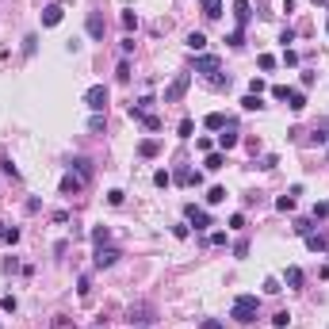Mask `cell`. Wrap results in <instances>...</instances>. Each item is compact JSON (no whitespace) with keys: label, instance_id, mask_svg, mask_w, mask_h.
Here are the masks:
<instances>
[{"label":"cell","instance_id":"cell-1","mask_svg":"<svg viewBox=\"0 0 329 329\" xmlns=\"http://www.w3.org/2000/svg\"><path fill=\"white\" fill-rule=\"evenodd\" d=\"M257 314H260V299H257V295H237L234 306H230V318L241 321V325L257 321Z\"/></svg>","mask_w":329,"mask_h":329},{"label":"cell","instance_id":"cell-2","mask_svg":"<svg viewBox=\"0 0 329 329\" xmlns=\"http://www.w3.org/2000/svg\"><path fill=\"white\" fill-rule=\"evenodd\" d=\"M188 88H191V73H176V77L169 80V88H164V104H180Z\"/></svg>","mask_w":329,"mask_h":329},{"label":"cell","instance_id":"cell-3","mask_svg":"<svg viewBox=\"0 0 329 329\" xmlns=\"http://www.w3.org/2000/svg\"><path fill=\"white\" fill-rule=\"evenodd\" d=\"M85 104H88V111H92V115H104L107 111V85H92L85 92Z\"/></svg>","mask_w":329,"mask_h":329},{"label":"cell","instance_id":"cell-4","mask_svg":"<svg viewBox=\"0 0 329 329\" xmlns=\"http://www.w3.org/2000/svg\"><path fill=\"white\" fill-rule=\"evenodd\" d=\"M119 257H122V253L115 249V245H96L92 264H96V268H111V264H119Z\"/></svg>","mask_w":329,"mask_h":329},{"label":"cell","instance_id":"cell-5","mask_svg":"<svg viewBox=\"0 0 329 329\" xmlns=\"http://www.w3.org/2000/svg\"><path fill=\"white\" fill-rule=\"evenodd\" d=\"M184 215H188V222L195 226V230H207V226H215V222H211V215H207V211H199L195 203H188V207H184Z\"/></svg>","mask_w":329,"mask_h":329},{"label":"cell","instance_id":"cell-6","mask_svg":"<svg viewBox=\"0 0 329 329\" xmlns=\"http://www.w3.org/2000/svg\"><path fill=\"white\" fill-rule=\"evenodd\" d=\"M173 184H180V188H191V184H203V173H191L188 164H180L173 173Z\"/></svg>","mask_w":329,"mask_h":329},{"label":"cell","instance_id":"cell-7","mask_svg":"<svg viewBox=\"0 0 329 329\" xmlns=\"http://www.w3.org/2000/svg\"><path fill=\"white\" fill-rule=\"evenodd\" d=\"M237 142H241V134H237V127H234V122H226V127H222V134H218V149L226 153V149H234Z\"/></svg>","mask_w":329,"mask_h":329},{"label":"cell","instance_id":"cell-8","mask_svg":"<svg viewBox=\"0 0 329 329\" xmlns=\"http://www.w3.org/2000/svg\"><path fill=\"white\" fill-rule=\"evenodd\" d=\"M218 69H222V61H218L215 54H199V58H195V73H207V77H215Z\"/></svg>","mask_w":329,"mask_h":329},{"label":"cell","instance_id":"cell-9","mask_svg":"<svg viewBox=\"0 0 329 329\" xmlns=\"http://www.w3.org/2000/svg\"><path fill=\"white\" fill-rule=\"evenodd\" d=\"M234 19H237V31H245L253 19V4L249 0H234Z\"/></svg>","mask_w":329,"mask_h":329},{"label":"cell","instance_id":"cell-10","mask_svg":"<svg viewBox=\"0 0 329 329\" xmlns=\"http://www.w3.org/2000/svg\"><path fill=\"white\" fill-rule=\"evenodd\" d=\"M130 119L142 122L146 130H161V119H157V115H149V111H142V107H130Z\"/></svg>","mask_w":329,"mask_h":329},{"label":"cell","instance_id":"cell-11","mask_svg":"<svg viewBox=\"0 0 329 329\" xmlns=\"http://www.w3.org/2000/svg\"><path fill=\"white\" fill-rule=\"evenodd\" d=\"M61 16H65V8H61V4H46V8H43V27H58Z\"/></svg>","mask_w":329,"mask_h":329},{"label":"cell","instance_id":"cell-12","mask_svg":"<svg viewBox=\"0 0 329 329\" xmlns=\"http://www.w3.org/2000/svg\"><path fill=\"white\" fill-rule=\"evenodd\" d=\"M88 35L92 38H104V12H88Z\"/></svg>","mask_w":329,"mask_h":329},{"label":"cell","instance_id":"cell-13","mask_svg":"<svg viewBox=\"0 0 329 329\" xmlns=\"http://www.w3.org/2000/svg\"><path fill=\"white\" fill-rule=\"evenodd\" d=\"M85 188V180H80V176H61V195H77V191Z\"/></svg>","mask_w":329,"mask_h":329},{"label":"cell","instance_id":"cell-14","mask_svg":"<svg viewBox=\"0 0 329 329\" xmlns=\"http://www.w3.org/2000/svg\"><path fill=\"white\" fill-rule=\"evenodd\" d=\"M306 249H310V253H325L329 249V237L325 234H306Z\"/></svg>","mask_w":329,"mask_h":329},{"label":"cell","instance_id":"cell-15","mask_svg":"<svg viewBox=\"0 0 329 329\" xmlns=\"http://www.w3.org/2000/svg\"><path fill=\"white\" fill-rule=\"evenodd\" d=\"M287 107H291L295 115L306 111V96H303V92H295V88H287Z\"/></svg>","mask_w":329,"mask_h":329},{"label":"cell","instance_id":"cell-16","mask_svg":"<svg viewBox=\"0 0 329 329\" xmlns=\"http://www.w3.org/2000/svg\"><path fill=\"white\" fill-rule=\"evenodd\" d=\"M69 169H77V173H80V180H88V176H92V161H88V157H73V161H69Z\"/></svg>","mask_w":329,"mask_h":329},{"label":"cell","instance_id":"cell-17","mask_svg":"<svg viewBox=\"0 0 329 329\" xmlns=\"http://www.w3.org/2000/svg\"><path fill=\"white\" fill-rule=\"evenodd\" d=\"M211 169V173H218V169H226V153H218V149H211L207 153V161H203Z\"/></svg>","mask_w":329,"mask_h":329},{"label":"cell","instance_id":"cell-18","mask_svg":"<svg viewBox=\"0 0 329 329\" xmlns=\"http://www.w3.org/2000/svg\"><path fill=\"white\" fill-rule=\"evenodd\" d=\"M138 153H142V157H157V153H161V142H157V138L138 142Z\"/></svg>","mask_w":329,"mask_h":329},{"label":"cell","instance_id":"cell-19","mask_svg":"<svg viewBox=\"0 0 329 329\" xmlns=\"http://www.w3.org/2000/svg\"><path fill=\"white\" fill-rule=\"evenodd\" d=\"M226 122H230V119H226V115H222V111H211V115H207V119H203V127H207V130H222V127H226Z\"/></svg>","mask_w":329,"mask_h":329},{"label":"cell","instance_id":"cell-20","mask_svg":"<svg viewBox=\"0 0 329 329\" xmlns=\"http://www.w3.org/2000/svg\"><path fill=\"white\" fill-rule=\"evenodd\" d=\"M283 279H287V287H291V291H299V287H303V268H295V264H291Z\"/></svg>","mask_w":329,"mask_h":329},{"label":"cell","instance_id":"cell-21","mask_svg":"<svg viewBox=\"0 0 329 329\" xmlns=\"http://www.w3.org/2000/svg\"><path fill=\"white\" fill-rule=\"evenodd\" d=\"M203 16L218 19V16H222V0H203Z\"/></svg>","mask_w":329,"mask_h":329},{"label":"cell","instance_id":"cell-22","mask_svg":"<svg viewBox=\"0 0 329 329\" xmlns=\"http://www.w3.org/2000/svg\"><path fill=\"white\" fill-rule=\"evenodd\" d=\"M241 107H245V111H264V100H260L257 92H249V96L241 100Z\"/></svg>","mask_w":329,"mask_h":329},{"label":"cell","instance_id":"cell-23","mask_svg":"<svg viewBox=\"0 0 329 329\" xmlns=\"http://www.w3.org/2000/svg\"><path fill=\"white\" fill-rule=\"evenodd\" d=\"M203 46H207V35H203V31H191L188 35V50H203Z\"/></svg>","mask_w":329,"mask_h":329},{"label":"cell","instance_id":"cell-24","mask_svg":"<svg viewBox=\"0 0 329 329\" xmlns=\"http://www.w3.org/2000/svg\"><path fill=\"white\" fill-rule=\"evenodd\" d=\"M295 234H299V237L314 234V222H310V218H295Z\"/></svg>","mask_w":329,"mask_h":329},{"label":"cell","instance_id":"cell-25","mask_svg":"<svg viewBox=\"0 0 329 329\" xmlns=\"http://www.w3.org/2000/svg\"><path fill=\"white\" fill-rule=\"evenodd\" d=\"M107 237H111L107 226H96V230H92V245H107Z\"/></svg>","mask_w":329,"mask_h":329},{"label":"cell","instance_id":"cell-26","mask_svg":"<svg viewBox=\"0 0 329 329\" xmlns=\"http://www.w3.org/2000/svg\"><path fill=\"white\" fill-rule=\"evenodd\" d=\"M119 23H122V31H134V27H138V16H134V12H122Z\"/></svg>","mask_w":329,"mask_h":329},{"label":"cell","instance_id":"cell-27","mask_svg":"<svg viewBox=\"0 0 329 329\" xmlns=\"http://www.w3.org/2000/svg\"><path fill=\"white\" fill-rule=\"evenodd\" d=\"M104 127H107L104 115H92V119H88V130H92V134H104Z\"/></svg>","mask_w":329,"mask_h":329},{"label":"cell","instance_id":"cell-28","mask_svg":"<svg viewBox=\"0 0 329 329\" xmlns=\"http://www.w3.org/2000/svg\"><path fill=\"white\" fill-rule=\"evenodd\" d=\"M226 43L234 46V50H241V46H245V31H230V35H226Z\"/></svg>","mask_w":329,"mask_h":329},{"label":"cell","instance_id":"cell-29","mask_svg":"<svg viewBox=\"0 0 329 329\" xmlns=\"http://www.w3.org/2000/svg\"><path fill=\"white\" fill-rule=\"evenodd\" d=\"M153 184H157V188H169V184H173V173H164V169H157V173H153Z\"/></svg>","mask_w":329,"mask_h":329},{"label":"cell","instance_id":"cell-30","mask_svg":"<svg viewBox=\"0 0 329 329\" xmlns=\"http://www.w3.org/2000/svg\"><path fill=\"white\" fill-rule=\"evenodd\" d=\"M272 325H276V329H287V325H291V314H287V310L272 314Z\"/></svg>","mask_w":329,"mask_h":329},{"label":"cell","instance_id":"cell-31","mask_svg":"<svg viewBox=\"0 0 329 329\" xmlns=\"http://www.w3.org/2000/svg\"><path fill=\"white\" fill-rule=\"evenodd\" d=\"M257 65H260L264 73H272V69H276V58H272V54H260V58H257Z\"/></svg>","mask_w":329,"mask_h":329},{"label":"cell","instance_id":"cell-32","mask_svg":"<svg viewBox=\"0 0 329 329\" xmlns=\"http://www.w3.org/2000/svg\"><path fill=\"white\" fill-rule=\"evenodd\" d=\"M0 310H8V314H16V310H19V303H16V295H4V299H0Z\"/></svg>","mask_w":329,"mask_h":329},{"label":"cell","instance_id":"cell-33","mask_svg":"<svg viewBox=\"0 0 329 329\" xmlns=\"http://www.w3.org/2000/svg\"><path fill=\"white\" fill-rule=\"evenodd\" d=\"M35 46H38V35H27V38H23V58H31V54H35Z\"/></svg>","mask_w":329,"mask_h":329},{"label":"cell","instance_id":"cell-34","mask_svg":"<svg viewBox=\"0 0 329 329\" xmlns=\"http://www.w3.org/2000/svg\"><path fill=\"white\" fill-rule=\"evenodd\" d=\"M191 130H195V122H191V119H180V127H176V134H180V138H191Z\"/></svg>","mask_w":329,"mask_h":329},{"label":"cell","instance_id":"cell-35","mask_svg":"<svg viewBox=\"0 0 329 329\" xmlns=\"http://www.w3.org/2000/svg\"><path fill=\"white\" fill-rule=\"evenodd\" d=\"M226 199V188H211L207 191V203H211V207H215V203H222Z\"/></svg>","mask_w":329,"mask_h":329},{"label":"cell","instance_id":"cell-36","mask_svg":"<svg viewBox=\"0 0 329 329\" xmlns=\"http://www.w3.org/2000/svg\"><path fill=\"white\" fill-rule=\"evenodd\" d=\"M279 291H283V287H279V279H276V276L264 279V295H279Z\"/></svg>","mask_w":329,"mask_h":329},{"label":"cell","instance_id":"cell-37","mask_svg":"<svg viewBox=\"0 0 329 329\" xmlns=\"http://www.w3.org/2000/svg\"><path fill=\"white\" fill-rule=\"evenodd\" d=\"M276 211H295V195H279V199H276Z\"/></svg>","mask_w":329,"mask_h":329},{"label":"cell","instance_id":"cell-38","mask_svg":"<svg viewBox=\"0 0 329 329\" xmlns=\"http://www.w3.org/2000/svg\"><path fill=\"white\" fill-rule=\"evenodd\" d=\"M122 199H127V191H119V188L107 191V203H111V207H122Z\"/></svg>","mask_w":329,"mask_h":329},{"label":"cell","instance_id":"cell-39","mask_svg":"<svg viewBox=\"0 0 329 329\" xmlns=\"http://www.w3.org/2000/svg\"><path fill=\"white\" fill-rule=\"evenodd\" d=\"M0 173H4V176H12V180H19V169H16L12 161H0Z\"/></svg>","mask_w":329,"mask_h":329},{"label":"cell","instance_id":"cell-40","mask_svg":"<svg viewBox=\"0 0 329 329\" xmlns=\"http://www.w3.org/2000/svg\"><path fill=\"white\" fill-rule=\"evenodd\" d=\"M115 77H119L122 85H127V80H130V61H119V69H115Z\"/></svg>","mask_w":329,"mask_h":329},{"label":"cell","instance_id":"cell-41","mask_svg":"<svg viewBox=\"0 0 329 329\" xmlns=\"http://www.w3.org/2000/svg\"><path fill=\"white\" fill-rule=\"evenodd\" d=\"M77 291H80V299H88V291H92V279L80 276V279H77Z\"/></svg>","mask_w":329,"mask_h":329},{"label":"cell","instance_id":"cell-42","mask_svg":"<svg viewBox=\"0 0 329 329\" xmlns=\"http://www.w3.org/2000/svg\"><path fill=\"white\" fill-rule=\"evenodd\" d=\"M276 164H279V157H276V153H268V157H264V161H260V169H264V173H272Z\"/></svg>","mask_w":329,"mask_h":329},{"label":"cell","instance_id":"cell-43","mask_svg":"<svg viewBox=\"0 0 329 329\" xmlns=\"http://www.w3.org/2000/svg\"><path fill=\"white\" fill-rule=\"evenodd\" d=\"M211 88H230V77H222V73H215V77H211Z\"/></svg>","mask_w":329,"mask_h":329},{"label":"cell","instance_id":"cell-44","mask_svg":"<svg viewBox=\"0 0 329 329\" xmlns=\"http://www.w3.org/2000/svg\"><path fill=\"white\" fill-rule=\"evenodd\" d=\"M264 88H268V85H264V77H253V80H249V92H257V96H260Z\"/></svg>","mask_w":329,"mask_h":329},{"label":"cell","instance_id":"cell-45","mask_svg":"<svg viewBox=\"0 0 329 329\" xmlns=\"http://www.w3.org/2000/svg\"><path fill=\"white\" fill-rule=\"evenodd\" d=\"M314 218H329V199H321L318 207H314Z\"/></svg>","mask_w":329,"mask_h":329},{"label":"cell","instance_id":"cell-46","mask_svg":"<svg viewBox=\"0 0 329 329\" xmlns=\"http://www.w3.org/2000/svg\"><path fill=\"white\" fill-rule=\"evenodd\" d=\"M4 241H8V245L19 241V230H16V226H8V230H4Z\"/></svg>","mask_w":329,"mask_h":329},{"label":"cell","instance_id":"cell-47","mask_svg":"<svg viewBox=\"0 0 329 329\" xmlns=\"http://www.w3.org/2000/svg\"><path fill=\"white\" fill-rule=\"evenodd\" d=\"M279 43H283V50L295 43V31H291V27H283V35H279Z\"/></svg>","mask_w":329,"mask_h":329},{"label":"cell","instance_id":"cell-48","mask_svg":"<svg viewBox=\"0 0 329 329\" xmlns=\"http://www.w3.org/2000/svg\"><path fill=\"white\" fill-rule=\"evenodd\" d=\"M230 230H245V215H230Z\"/></svg>","mask_w":329,"mask_h":329},{"label":"cell","instance_id":"cell-49","mask_svg":"<svg viewBox=\"0 0 329 329\" xmlns=\"http://www.w3.org/2000/svg\"><path fill=\"white\" fill-rule=\"evenodd\" d=\"M146 314H149V310H146V306H138V310H130V321H149V318H146Z\"/></svg>","mask_w":329,"mask_h":329},{"label":"cell","instance_id":"cell-50","mask_svg":"<svg viewBox=\"0 0 329 329\" xmlns=\"http://www.w3.org/2000/svg\"><path fill=\"white\" fill-rule=\"evenodd\" d=\"M234 253H237V257H249V241H245V237H241V241L234 245Z\"/></svg>","mask_w":329,"mask_h":329},{"label":"cell","instance_id":"cell-51","mask_svg":"<svg viewBox=\"0 0 329 329\" xmlns=\"http://www.w3.org/2000/svg\"><path fill=\"white\" fill-rule=\"evenodd\" d=\"M283 65H299V54H295V50H283Z\"/></svg>","mask_w":329,"mask_h":329},{"label":"cell","instance_id":"cell-52","mask_svg":"<svg viewBox=\"0 0 329 329\" xmlns=\"http://www.w3.org/2000/svg\"><path fill=\"white\" fill-rule=\"evenodd\" d=\"M207 241H211V245H226V234H222V230H215V234H211Z\"/></svg>","mask_w":329,"mask_h":329},{"label":"cell","instance_id":"cell-53","mask_svg":"<svg viewBox=\"0 0 329 329\" xmlns=\"http://www.w3.org/2000/svg\"><path fill=\"white\" fill-rule=\"evenodd\" d=\"M203 329H222V321H218V318H207V321H203Z\"/></svg>","mask_w":329,"mask_h":329},{"label":"cell","instance_id":"cell-54","mask_svg":"<svg viewBox=\"0 0 329 329\" xmlns=\"http://www.w3.org/2000/svg\"><path fill=\"white\" fill-rule=\"evenodd\" d=\"M4 230H8V226H0V241H4Z\"/></svg>","mask_w":329,"mask_h":329},{"label":"cell","instance_id":"cell-55","mask_svg":"<svg viewBox=\"0 0 329 329\" xmlns=\"http://www.w3.org/2000/svg\"><path fill=\"white\" fill-rule=\"evenodd\" d=\"M314 4H329V0H314Z\"/></svg>","mask_w":329,"mask_h":329},{"label":"cell","instance_id":"cell-56","mask_svg":"<svg viewBox=\"0 0 329 329\" xmlns=\"http://www.w3.org/2000/svg\"><path fill=\"white\" fill-rule=\"evenodd\" d=\"M325 35H329V23H325Z\"/></svg>","mask_w":329,"mask_h":329},{"label":"cell","instance_id":"cell-57","mask_svg":"<svg viewBox=\"0 0 329 329\" xmlns=\"http://www.w3.org/2000/svg\"><path fill=\"white\" fill-rule=\"evenodd\" d=\"M325 138H329V130H325Z\"/></svg>","mask_w":329,"mask_h":329}]
</instances>
